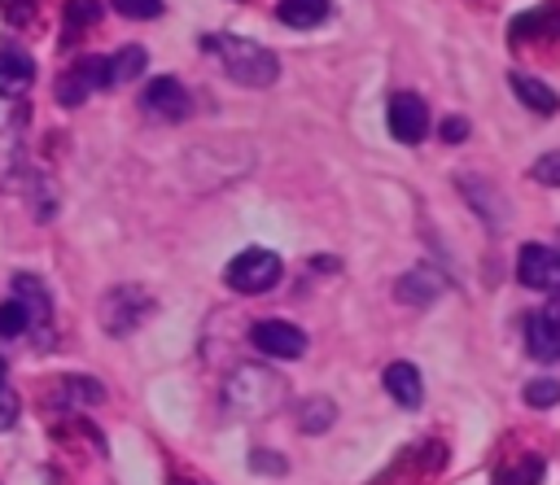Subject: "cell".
<instances>
[{"label":"cell","mask_w":560,"mask_h":485,"mask_svg":"<svg viewBox=\"0 0 560 485\" xmlns=\"http://www.w3.org/2000/svg\"><path fill=\"white\" fill-rule=\"evenodd\" d=\"M332 419H337L332 398H302V402H298V428H302V433H324Z\"/></svg>","instance_id":"20"},{"label":"cell","mask_w":560,"mask_h":485,"mask_svg":"<svg viewBox=\"0 0 560 485\" xmlns=\"http://www.w3.org/2000/svg\"><path fill=\"white\" fill-rule=\"evenodd\" d=\"M140 109L158 122H184L192 114V96L175 74H153L140 92Z\"/></svg>","instance_id":"5"},{"label":"cell","mask_w":560,"mask_h":485,"mask_svg":"<svg viewBox=\"0 0 560 485\" xmlns=\"http://www.w3.org/2000/svg\"><path fill=\"white\" fill-rule=\"evenodd\" d=\"M13 424H18V393L0 385V433L13 428Z\"/></svg>","instance_id":"28"},{"label":"cell","mask_w":560,"mask_h":485,"mask_svg":"<svg viewBox=\"0 0 560 485\" xmlns=\"http://www.w3.org/2000/svg\"><path fill=\"white\" fill-rule=\"evenodd\" d=\"M525 402L538 406V411H542V406H556V402H560V380H551V376L529 380V385H525Z\"/></svg>","instance_id":"23"},{"label":"cell","mask_w":560,"mask_h":485,"mask_svg":"<svg viewBox=\"0 0 560 485\" xmlns=\"http://www.w3.org/2000/svg\"><path fill=\"white\" fill-rule=\"evenodd\" d=\"M385 122H389V135H394L398 144H420V140L429 135V109H424V100H420L416 92H398V96L389 100Z\"/></svg>","instance_id":"8"},{"label":"cell","mask_w":560,"mask_h":485,"mask_svg":"<svg viewBox=\"0 0 560 485\" xmlns=\"http://www.w3.org/2000/svg\"><path fill=\"white\" fill-rule=\"evenodd\" d=\"M529 175H534L538 184H547V188H560V149H556V153H542V157L529 166Z\"/></svg>","instance_id":"25"},{"label":"cell","mask_w":560,"mask_h":485,"mask_svg":"<svg viewBox=\"0 0 560 485\" xmlns=\"http://www.w3.org/2000/svg\"><path fill=\"white\" fill-rule=\"evenodd\" d=\"M201 48L223 66V74L241 87H271L280 74L276 52H267L262 44L245 39V35H206Z\"/></svg>","instance_id":"1"},{"label":"cell","mask_w":560,"mask_h":485,"mask_svg":"<svg viewBox=\"0 0 560 485\" xmlns=\"http://www.w3.org/2000/svg\"><path fill=\"white\" fill-rule=\"evenodd\" d=\"M144 66H149V52H144L140 44H122L118 52H109V57H105V83H109V87L131 83V79H140V74H144Z\"/></svg>","instance_id":"17"},{"label":"cell","mask_w":560,"mask_h":485,"mask_svg":"<svg viewBox=\"0 0 560 485\" xmlns=\"http://www.w3.org/2000/svg\"><path fill=\"white\" fill-rule=\"evenodd\" d=\"M149 310H153V297L140 284H114L101 297V328L109 336H127L149 319Z\"/></svg>","instance_id":"3"},{"label":"cell","mask_w":560,"mask_h":485,"mask_svg":"<svg viewBox=\"0 0 560 485\" xmlns=\"http://www.w3.org/2000/svg\"><path fill=\"white\" fill-rule=\"evenodd\" d=\"M101 87H109L105 83V57H83V61H74L61 79H57V100L61 105H83L92 92H101Z\"/></svg>","instance_id":"9"},{"label":"cell","mask_w":560,"mask_h":485,"mask_svg":"<svg viewBox=\"0 0 560 485\" xmlns=\"http://www.w3.org/2000/svg\"><path fill=\"white\" fill-rule=\"evenodd\" d=\"M96 17H101V4H96V0H70V4H66V26H61V44H74V39H79V31L96 26Z\"/></svg>","instance_id":"21"},{"label":"cell","mask_w":560,"mask_h":485,"mask_svg":"<svg viewBox=\"0 0 560 485\" xmlns=\"http://www.w3.org/2000/svg\"><path fill=\"white\" fill-rule=\"evenodd\" d=\"M280 402H284V380L262 363H245L223 380V406L236 419H262L280 411Z\"/></svg>","instance_id":"2"},{"label":"cell","mask_w":560,"mask_h":485,"mask_svg":"<svg viewBox=\"0 0 560 485\" xmlns=\"http://www.w3.org/2000/svg\"><path fill=\"white\" fill-rule=\"evenodd\" d=\"M4 371H9V367H4V358H0V385H4Z\"/></svg>","instance_id":"31"},{"label":"cell","mask_w":560,"mask_h":485,"mask_svg":"<svg viewBox=\"0 0 560 485\" xmlns=\"http://www.w3.org/2000/svg\"><path fill=\"white\" fill-rule=\"evenodd\" d=\"M542 472H547V468H542V459H538V454H525V459H521V468L508 476V485H538V481H542Z\"/></svg>","instance_id":"26"},{"label":"cell","mask_w":560,"mask_h":485,"mask_svg":"<svg viewBox=\"0 0 560 485\" xmlns=\"http://www.w3.org/2000/svg\"><path fill=\"white\" fill-rule=\"evenodd\" d=\"M525 350L538 363L560 358V310H538V315L525 319Z\"/></svg>","instance_id":"11"},{"label":"cell","mask_w":560,"mask_h":485,"mask_svg":"<svg viewBox=\"0 0 560 485\" xmlns=\"http://www.w3.org/2000/svg\"><path fill=\"white\" fill-rule=\"evenodd\" d=\"M13 297L26 306V315H31V336L44 345L48 341V328H52V297H48V288H44V280H35V275H13Z\"/></svg>","instance_id":"10"},{"label":"cell","mask_w":560,"mask_h":485,"mask_svg":"<svg viewBox=\"0 0 560 485\" xmlns=\"http://www.w3.org/2000/svg\"><path fill=\"white\" fill-rule=\"evenodd\" d=\"M114 9L122 17H131V22H149V17L162 13V0H114Z\"/></svg>","instance_id":"24"},{"label":"cell","mask_w":560,"mask_h":485,"mask_svg":"<svg viewBox=\"0 0 560 485\" xmlns=\"http://www.w3.org/2000/svg\"><path fill=\"white\" fill-rule=\"evenodd\" d=\"M394 293H398V301H407V306H433L438 293H442V275L429 271V267H416V271H407V275L398 280Z\"/></svg>","instance_id":"16"},{"label":"cell","mask_w":560,"mask_h":485,"mask_svg":"<svg viewBox=\"0 0 560 485\" xmlns=\"http://www.w3.org/2000/svg\"><path fill=\"white\" fill-rule=\"evenodd\" d=\"M280 271H284L280 253H271V249H241V253L228 262L223 280H228V288H236V293L249 297V293L276 288V284H280Z\"/></svg>","instance_id":"4"},{"label":"cell","mask_w":560,"mask_h":485,"mask_svg":"<svg viewBox=\"0 0 560 485\" xmlns=\"http://www.w3.org/2000/svg\"><path fill=\"white\" fill-rule=\"evenodd\" d=\"M516 280L534 293H560V249H547L538 240L521 245L516 258Z\"/></svg>","instance_id":"6"},{"label":"cell","mask_w":560,"mask_h":485,"mask_svg":"<svg viewBox=\"0 0 560 485\" xmlns=\"http://www.w3.org/2000/svg\"><path fill=\"white\" fill-rule=\"evenodd\" d=\"M385 393L398 402V406H407V411H416L420 402H424V380H420V371H416V363H389L385 367Z\"/></svg>","instance_id":"13"},{"label":"cell","mask_w":560,"mask_h":485,"mask_svg":"<svg viewBox=\"0 0 560 485\" xmlns=\"http://www.w3.org/2000/svg\"><path fill=\"white\" fill-rule=\"evenodd\" d=\"M328 13H332L328 0H280V4H276V17H280L284 26H293V31H311V26H319Z\"/></svg>","instance_id":"18"},{"label":"cell","mask_w":560,"mask_h":485,"mask_svg":"<svg viewBox=\"0 0 560 485\" xmlns=\"http://www.w3.org/2000/svg\"><path fill=\"white\" fill-rule=\"evenodd\" d=\"M249 468H254V472H276V476L289 472V463H284L280 454H271V450H254V454H249Z\"/></svg>","instance_id":"27"},{"label":"cell","mask_w":560,"mask_h":485,"mask_svg":"<svg viewBox=\"0 0 560 485\" xmlns=\"http://www.w3.org/2000/svg\"><path fill=\"white\" fill-rule=\"evenodd\" d=\"M508 83H512V92H516V100H521L525 109H534V114H542V118H551V114L560 109V96H556V92H551L542 79L512 70V74H508Z\"/></svg>","instance_id":"14"},{"label":"cell","mask_w":560,"mask_h":485,"mask_svg":"<svg viewBox=\"0 0 560 485\" xmlns=\"http://www.w3.org/2000/svg\"><path fill=\"white\" fill-rule=\"evenodd\" d=\"M529 35H547V39H560V9L556 4H542V9H525L512 17L508 26V39H529Z\"/></svg>","instance_id":"15"},{"label":"cell","mask_w":560,"mask_h":485,"mask_svg":"<svg viewBox=\"0 0 560 485\" xmlns=\"http://www.w3.org/2000/svg\"><path fill=\"white\" fill-rule=\"evenodd\" d=\"M0 336H31V315L18 297L0 301Z\"/></svg>","instance_id":"22"},{"label":"cell","mask_w":560,"mask_h":485,"mask_svg":"<svg viewBox=\"0 0 560 485\" xmlns=\"http://www.w3.org/2000/svg\"><path fill=\"white\" fill-rule=\"evenodd\" d=\"M31 83H35V61H31V52L4 44V48H0V96H4V100H18V96L31 92Z\"/></svg>","instance_id":"12"},{"label":"cell","mask_w":560,"mask_h":485,"mask_svg":"<svg viewBox=\"0 0 560 485\" xmlns=\"http://www.w3.org/2000/svg\"><path fill=\"white\" fill-rule=\"evenodd\" d=\"M0 4H4V17H9V22H26L35 0H0Z\"/></svg>","instance_id":"29"},{"label":"cell","mask_w":560,"mask_h":485,"mask_svg":"<svg viewBox=\"0 0 560 485\" xmlns=\"http://www.w3.org/2000/svg\"><path fill=\"white\" fill-rule=\"evenodd\" d=\"M171 485H197V481H171Z\"/></svg>","instance_id":"32"},{"label":"cell","mask_w":560,"mask_h":485,"mask_svg":"<svg viewBox=\"0 0 560 485\" xmlns=\"http://www.w3.org/2000/svg\"><path fill=\"white\" fill-rule=\"evenodd\" d=\"M249 341L267 358H302L306 354V332L298 323H284V319H258L249 328Z\"/></svg>","instance_id":"7"},{"label":"cell","mask_w":560,"mask_h":485,"mask_svg":"<svg viewBox=\"0 0 560 485\" xmlns=\"http://www.w3.org/2000/svg\"><path fill=\"white\" fill-rule=\"evenodd\" d=\"M442 135H446L451 144H459V140L468 135V122H464V118H446V122H442Z\"/></svg>","instance_id":"30"},{"label":"cell","mask_w":560,"mask_h":485,"mask_svg":"<svg viewBox=\"0 0 560 485\" xmlns=\"http://www.w3.org/2000/svg\"><path fill=\"white\" fill-rule=\"evenodd\" d=\"M101 398H105V389H101V380H92V376H61V385H57V393H52L57 406H66V402H74V406H96Z\"/></svg>","instance_id":"19"}]
</instances>
